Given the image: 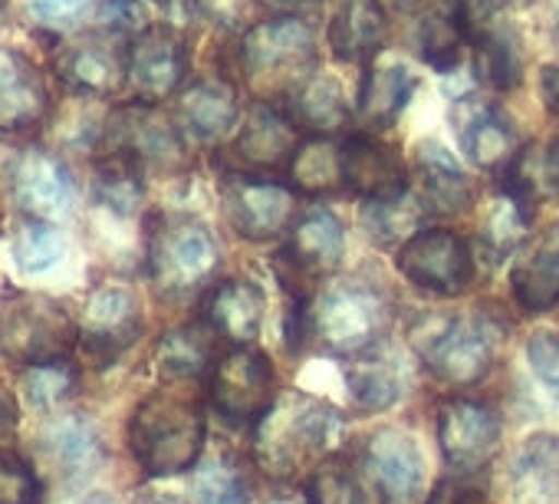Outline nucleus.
Segmentation results:
<instances>
[{
  "mask_svg": "<svg viewBox=\"0 0 559 504\" xmlns=\"http://www.w3.org/2000/svg\"><path fill=\"white\" fill-rule=\"evenodd\" d=\"M0 4H8V0H0Z\"/></svg>",
  "mask_w": 559,
  "mask_h": 504,
  "instance_id": "052dcab7",
  "label": "nucleus"
},
{
  "mask_svg": "<svg viewBox=\"0 0 559 504\" xmlns=\"http://www.w3.org/2000/svg\"><path fill=\"white\" fill-rule=\"evenodd\" d=\"M234 149L253 168H276L287 159H294V152L300 145H294V122L290 119H284L270 106H257Z\"/></svg>",
  "mask_w": 559,
  "mask_h": 504,
  "instance_id": "c85d7f7f",
  "label": "nucleus"
},
{
  "mask_svg": "<svg viewBox=\"0 0 559 504\" xmlns=\"http://www.w3.org/2000/svg\"><path fill=\"white\" fill-rule=\"evenodd\" d=\"M0 504H40V481L27 461L0 452Z\"/></svg>",
  "mask_w": 559,
  "mask_h": 504,
  "instance_id": "c03bdc74",
  "label": "nucleus"
},
{
  "mask_svg": "<svg viewBox=\"0 0 559 504\" xmlns=\"http://www.w3.org/2000/svg\"><path fill=\"white\" fill-rule=\"evenodd\" d=\"M99 27L112 37H142L148 31V17L139 0H106L99 8Z\"/></svg>",
  "mask_w": 559,
  "mask_h": 504,
  "instance_id": "a18cd8bd",
  "label": "nucleus"
},
{
  "mask_svg": "<svg viewBox=\"0 0 559 504\" xmlns=\"http://www.w3.org/2000/svg\"><path fill=\"white\" fill-rule=\"evenodd\" d=\"M307 494H310V504H366V494L356 474L340 461L317 465L307 481Z\"/></svg>",
  "mask_w": 559,
  "mask_h": 504,
  "instance_id": "79ce46f5",
  "label": "nucleus"
},
{
  "mask_svg": "<svg viewBox=\"0 0 559 504\" xmlns=\"http://www.w3.org/2000/svg\"><path fill=\"white\" fill-rule=\"evenodd\" d=\"M152 281L168 297L198 291L217 271V244L194 218H165L148 241Z\"/></svg>",
  "mask_w": 559,
  "mask_h": 504,
  "instance_id": "423d86ee",
  "label": "nucleus"
},
{
  "mask_svg": "<svg viewBox=\"0 0 559 504\" xmlns=\"http://www.w3.org/2000/svg\"><path fill=\"white\" fill-rule=\"evenodd\" d=\"M290 106H294V119L317 132H336L346 126L349 116L343 90L330 77H310L307 83H300L290 93Z\"/></svg>",
  "mask_w": 559,
  "mask_h": 504,
  "instance_id": "e433bc0d",
  "label": "nucleus"
},
{
  "mask_svg": "<svg viewBox=\"0 0 559 504\" xmlns=\"http://www.w3.org/2000/svg\"><path fill=\"white\" fill-rule=\"evenodd\" d=\"M438 438H441V452L451 468L477 471L493 458V452L500 445V422L484 402L451 399L441 406Z\"/></svg>",
  "mask_w": 559,
  "mask_h": 504,
  "instance_id": "ddd939ff",
  "label": "nucleus"
},
{
  "mask_svg": "<svg viewBox=\"0 0 559 504\" xmlns=\"http://www.w3.org/2000/svg\"><path fill=\"white\" fill-rule=\"evenodd\" d=\"M17 155H14V149L0 139V178H8V175H14V168H17Z\"/></svg>",
  "mask_w": 559,
  "mask_h": 504,
  "instance_id": "3c124183",
  "label": "nucleus"
},
{
  "mask_svg": "<svg viewBox=\"0 0 559 504\" xmlns=\"http://www.w3.org/2000/svg\"><path fill=\"white\" fill-rule=\"evenodd\" d=\"M366 471L385 504H412L425 484V458L412 435L399 429H379L362 448Z\"/></svg>",
  "mask_w": 559,
  "mask_h": 504,
  "instance_id": "f8f14e48",
  "label": "nucleus"
},
{
  "mask_svg": "<svg viewBox=\"0 0 559 504\" xmlns=\"http://www.w3.org/2000/svg\"><path fill=\"white\" fill-rule=\"evenodd\" d=\"M211 360V333L204 327H181L162 337L158 363L168 376H198Z\"/></svg>",
  "mask_w": 559,
  "mask_h": 504,
  "instance_id": "ea45409f",
  "label": "nucleus"
},
{
  "mask_svg": "<svg viewBox=\"0 0 559 504\" xmlns=\"http://www.w3.org/2000/svg\"><path fill=\"white\" fill-rule=\"evenodd\" d=\"M90 0H27V14L37 24H63L86 11Z\"/></svg>",
  "mask_w": 559,
  "mask_h": 504,
  "instance_id": "de8ad7c7",
  "label": "nucleus"
},
{
  "mask_svg": "<svg viewBox=\"0 0 559 504\" xmlns=\"http://www.w3.org/2000/svg\"><path fill=\"white\" fill-rule=\"evenodd\" d=\"M21 386H24V396H27L34 406L47 409V406L63 402V399L73 392L76 373H73V366H70L67 360H60V363H40V366H27V370H24Z\"/></svg>",
  "mask_w": 559,
  "mask_h": 504,
  "instance_id": "37998d69",
  "label": "nucleus"
},
{
  "mask_svg": "<svg viewBox=\"0 0 559 504\" xmlns=\"http://www.w3.org/2000/svg\"><path fill=\"white\" fill-rule=\"evenodd\" d=\"M474 70L493 90H513L520 83V40L497 14L484 11L474 24Z\"/></svg>",
  "mask_w": 559,
  "mask_h": 504,
  "instance_id": "393cba45",
  "label": "nucleus"
},
{
  "mask_svg": "<svg viewBox=\"0 0 559 504\" xmlns=\"http://www.w3.org/2000/svg\"><path fill=\"white\" fill-rule=\"evenodd\" d=\"M266 4H273V8H304V4H310V0H266Z\"/></svg>",
  "mask_w": 559,
  "mask_h": 504,
  "instance_id": "6e6d98bb",
  "label": "nucleus"
},
{
  "mask_svg": "<svg viewBox=\"0 0 559 504\" xmlns=\"http://www.w3.org/2000/svg\"><path fill=\"white\" fill-rule=\"evenodd\" d=\"M139 337V307L135 297L122 288H103L86 304L80 320V343L90 360L99 366L112 363Z\"/></svg>",
  "mask_w": 559,
  "mask_h": 504,
  "instance_id": "2eb2a0df",
  "label": "nucleus"
},
{
  "mask_svg": "<svg viewBox=\"0 0 559 504\" xmlns=\"http://www.w3.org/2000/svg\"><path fill=\"white\" fill-rule=\"evenodd\" d=\"M126 70H129V83L145 103L171 96L188 70V54L181 37L168 27L145 31L142 37H135L126 57Z\"/></svg>",
  "mask_w": 559,
  "mask_h": 504,
  "instance_id": "4468645a",
  "label": "nucleus"
},
{
  "mask_svg": "<svg viewBox=\"0 0 559 504\" xmlns=\"http://www.w3.org/2000/svg\"><path fill=\"white\" fill-rule=\"evenodd\" d=\"M418 175L425 188V201L435 211H461L471 204V185L451 152L438 142H421L418 145Z\"/></svg>",
  "mask_w": 559,
  "mask_h": 504,
  "instance_id": "473e14b6",
  "label": "nucleus"
},
{
  "mask_svg": "<svg viewBox=\"0 0 559 504\" xmlns=\"http://www.w3.org/2000/svg\"><path fill=\"white\" fill-rule=\"evenodd\" d=\"M76 337L73 317L50 297L17 294L0 304V353L14 363H60L70 356Z\"/></svg>",
  "mask_w": 559,
  "mask_h": 504,
  "instance_id": "39448f33",
  "label": "nucleus"
},
{
  "mask_svg": "<svg viewBox=\"0 0 559 504\" xmlns=\"http://www.w3.org/2000/svg\"><path fill=\"white\" fill-rule=\"evenodd\" d=\"M500 340V327L484 314L451 317L428 333L421 356L441 383L471 386L490 373Z\"/></svg>",
  "mask_w": 559,
  "mask_h": 504,
  "instance_id": "0eeeda50",
  "label": "nucleus"
},
{
  "mask_svg": "<svg viewBox=\"0 0 559 504\" xmlns=\"http://www.w3.org/2000/svg\"><path fill=\"white\" fill-rule=\"evenodd\" d=\"M507 8H526V4H533V0H503Z\"/></svg>",
  "mask_w": 559,
  "mask_h": 504,
  "instance_id": "13d9d810",
  "label": "nucleus"
},
{
  "mask_svg": "<svg viewBox=\"0 0 559 504\" xmlns=\"http://www.w3.org/2000/svg\"><path fill=\"white\" fill-rule=\"evenodd\" d=\"M385 37L379 0H340L330 24V47L340 60H369Z\"/></svg>",
  "mask_w": 559,
  "mask_h": 504,
  "instance_id": "bb28decb",
  "label": "nucleus"
},
{
  "mask_svg": "<svg viewBox=\"0 0 559 504\" xmlns=\"http://www.w3.org/2000/svg\"><path fill=\"white\" fill-rule=\"evenodd\" d=\"M290 181L307 195L340 191L343 181V145L333 139H310L290 159Z\"/></svg>",
  "mask_w": 559,
  "mask_h": 504,
  "instance_id": "c9c22d12",
  "label": "nucleus"
},
{
  "mask_svg": "<svg viewBox=\"0 0 559 504\" xmlns=\"http://www.w3.org/2000/svg\"><path fill=\"white\" fill-rule=\"evenodd\" d=\"M543 99L559 116V67H546L543 70Z\"/></svg>",
  "mask_w": 559,
  "mask_h": 504,
  "instance_id": "8fccbe9b",
  "label": "nucleus"
},
{
  "mask_svg": "<svg viewBox=\"0 0 559 504\" xmlns=\"http://www.w3.org/2000/svg\"><path fill=\"white\" fill-rule=\"evenodd\" d=\"M346 386L359 409L379 412V409H389L402 396L405 366L392 350L376 343L372 350H366L346 363Z\"/></svg>",
  "mask_w": 559,
  "mask_h": 504,
  "instance_id": "b1692460",
  "label": "nucleus"
},
{
  "mask_svg": "<svg viewBox=\"0 0 559 504\" xmlns=\"http://www.w3.org/2000/svg\"><path fill=\"white\" fill-rule=\"evenodd\" d=\"M266 504H297V501H287V497H276V501H266Z\"/></svg>",
  "mask_w": 559,
  "mask_h": 504,
  "instance_id": "bf43d9fd",
  "label": "nucleus"
},
{
  "mask_svg": "<svg viewBox=\"0 0 559 504\" xmlns=\"http://www.w3.org/2000/svg\"><path fill=\"white\" fill-rule=\"evenodd\" d=\"M96 195H99V201L106 208H112L119 214H129L142 198L139 165L122 159V155H112L109 162H103L99 172H96Z\"/></svg>",
  "mask_w": 559,
  "mask_h": 504,
  "instance_id": "a19ab883",
  "label": "nucleus"
},
{
  "mask_svg": "<svg viewBox=\"0 0 559 504\" xmlns=\"http://www.w3.org/2000/svg\"><path fill=\"white\" fill-rule=\"evenodd\" d=\"M129 442L148 474H175L198 461L204 445L201 409L175 392L148 396L129 425Z\"/></svg>",
  "mask_w": 559,
  "mask_h": 504,
  "instance_id": "f03ea898",
  "label": "nucleus"
},
{
  "mask_svg": "<svg viewBox=\"0 0 559 504\" xmlns=\"http://www.w3.org/2000/svg\"><path fill=\"white\" fill-rule=\"evenodd\" d=\"M204 4L214 14H221V17H234V4H237V0H204Z\"/></svg>",
  "mask_w": 559,
  "mask_h": 504,
  "instance_id": "864d4df0",
  "label": "nucleus"
},
{
  "mask_svg": "<svg viewBox=\"0 0 559 504\" xmlns=\"http://www.w3.org/2000/svg\"><path fill=\"white\" fill-rule=\"evenodd\" d=\"M142 504H181L178 497H171V494H148Z\"/></svg>",
  "mask_w": 559,
  "mask_h": 504,
  "instance_id": "5fc2aeb1",
  "label": "nucleus"
},
{
  "mask_svg": "<svg viewBox=\"0 0 559 504\" xmlns=\"http://www.w3.org/2000/svg\"><path fill=\"white\" fill-rule=\"evenodd\" d=\"M17 429V402L8 389H0V438H8Z\"/></svg>",
  "mask_w": 559,
  "mask_h": 504,
  "instance_id": "09e8293b",
  "label": "nucleus"
},
{
  "mask_svg": "<svg viewBox=\"0 0 559 504\" xmlns=\"http://www.w3.org/2000/svg\"><path fill=\"white\" fill-rule=\"evenodd\" d=\"M526 227H530V208L526 201L503 188L500 195L490 198V208L484 214V227H480V250L487 261H500L507 258L510 250L526 237Z\"/></svg>",
  "mask_w": 559,
  "mask_h": 504,
  "instance_id": "f704fd0d",
  "label": "nucleus"
},
{
  "mask_svg": "<svg viewBox=\"0 0 559 504\" xmlns=\"http://www.w3.org/2000/svg\"><path fill=\"white\" fill-rule=\"evenodd\" d=\"M467 40V11L461 0H418L415 44L428 67L448 73Z\"/></svg>",
  "mask_w": 559,
  "mask_h": 504,
  "instance_id": "4be33fe9",
  "label": "nucleus"
},
{
  "mask_svg": "<svg viewBox=\"0 0 559 504\" xmlns=\"http://www.w3.org/2000/svg\"><path fill=\"white\" fill-rule=\"evenodd\" d=\"M63 255V241L47 218H24L14 234V261L27 274L50 271Z\"/></svg>",
  "mask_w": 559,
  "mask_h": 504,
  "instance_id": "58836bf2",
  "label": "nucleus"
},
{
  "mask_svg": "<svg viewBox=\"0 0 559 504\" xmlns=\"http://www.w3.org/2000/svg\"><path fill=\"white\" fill-rule=\"evenodd\" d=\"M510 504H559V438L533 435L507 471Z\"/></svg>",
  "mask_w": 559,
  "mask_h": 504,
  "instance_id": "5701e85b",
  "label": "nucleus"
},
{
  "mask_svg": "<svg viewBox=\"0 0 559 504\" xmlns=\"http://www.w3.org/2000/svg\"><path fill=\"white\" fill-rule=\"evenodd\" d=\"M343 181L366 201L408 191L399 152L372 136H353L343 142Z\"/></svg>",
  "mask_w": 559,
  "mask_h": 504,
  "instance_id": "6ab92c4d",
  "label": "nucleus"
},
{
  "mask_svg": "<svg viewBox=\"0 0 559 504\" xmlns=\"http://www.w3.org/2000/svg\"><path fill=\"white\" fill-rule=\"evenodd\" d=\"M359 221L379 247H405L412 237H418L421 221H425V204L412 191L392 195V198H376L366 201L359 211Z\"/></svg>",
  "mask_w": 559,
  "mask_h": 504,
  "instance_id": "2f4dec72",
  "label": "nucleus"
},
{
  "mask_svg": "<svg viewBox=\"0 0 559 504\" xmlns=\"http://www.w3.org/2000/svg\"><path fill=\"white\" fill-rule=\"evenodd\" d=\"M50 109V93L40 70L17 50L0 47V132H17L40 122Z\"/></svg>",
  "mask_w": 559,
  "mask_h": 504,
  "instance_id": "f3484780",
  "label": "nucleus"
},
{
  "mask_svg": "<svg viewBox=\"0 0 559 504\" xmlns=\"http://www.w3.org/2000/svg\"><path fill=\"white\" fill-rule=\"evenodd\" d=\"M526 360L533 366V373L559 392V337L546 333V330H536L526 343Z\"/></svg>",
  "mask_w": 559,
  "mask_h": 504,
  "instance_id": "49530a36",
  "label": "nucleus"
},
{
  "mask_svg": "<svg viewBox=\"0 0 559 504\" xmlns=\"http://www.w3.org/2000/svg\"><path fill=\"white\" fill-rule=\"evenodd\" d=\"M191 497L194 504H243L247 478L240 461L227 452L207 455L191 474Z\"/></svg>",
  "mask_w": 559,
  "mask_h": 504,
  "instance_id": "4c0bfd02",
  "label": "nucleus"
},
{
  "mask_svg": "<svg viewBox=\"0 0 559 504\" xmlns=\"http://www.w3.org/2000/svg\"><path fill=\"white\" fill-rule=\"evenodd\" d=\"M14 198L31 218H57L73 208L76 185L67 165L47 152H27L14 168Z\"/></svg>",
  "mask_w": 559,
  "mask_h": 504,
  "instance_id": "a211bd4d",
  "label": "nucleus"
},
{
  "mask_svg": "<svg viewBox=\"0 0 559 504\" xmlns=\"http://www.w3.org/2000/svg\"><path fill=\"white\" fill-rule=\"evenodd\" d=\"M109 145L116 155L142 165H168L178 159L181 142L175 126L152 109L148 103H135V106H122L112 119H109Z\"/></svg>",
  "mask_w": 559,
  "mask_h": 504,
  "instance_id": "dca6fc26",
  "label": "nucleus"
},
{
  "mask_svg": "<svg viewBox=\"0 0 559 504\" xmlns=\"http://www.w3.org/2000/svg\"><path fill=\"white\" fill-rule=\"evenodd\" d=\"M399 271L431 291V294H461L474 278V258L467 244L451 231H421L399 250Z\"/></svg>",
  "mask_w": 559,
  "mask_h": 504,
  "instance_id": "6e6552de",
  "label": "nucleus"
},
{
  "mask_svg": "<svg viewBox=\"0 0 559 504\" xmlns=\"http://www.w3.org/2000/svg\"><path fill=\"white\" fill-rule=\"evenodd\" d=\"M178 116L198 139L211 142V139H221L234 129L237 96L224 80H198L194 86H188L181 93Z\"/></svg>",
  "mask_w": 559,
  "mask_h": 504,
  "instance_id": "cd10ccee",
  "label": "nucleus"
},
{
  "mask_svg": "<svg viewBox=\"0 0 559 504\" xmlns=\"http://www.w3.org/2000/svg\"><path fill=\"white\" fill-rule=\"evenodd\" d=\"M415 93V77L399 63H379L369 70L359 93V119L369 129H389Z\"/></svg>",
  "mask_w": 559,
  "mask_h": 504,
  "instance_id": "7c9ffc66",
  "label": "nucleus"
},
{
  "mask_svg": "<svg viewBox=\"0 0 559 504\" xmlns=\"http://www.w3.org/2000/svg\"><path fill=\"white\" fill-rule=\"evenodd\" d=\"M221 201H224V214H227L230 227L250 241H266V237L284 234L297 211L290 188L276 185V181L247 178V175L227 178Z\"/></svg>",
  "mask_w": 559,
  "mask_h": 504,
  "instance_id": "9d476101",
  "label": "nucleus"
},
{
  "mask_svg": "<svg viewBox=\"0 0 559 504\" xmlns=\"http://www.w3.org/2000/svg\"><path fill=\"white\" fill-rule=\"evenodd\" d=\"M510 284L523 310L530 314L549 310L559 301V247L549 237L533 244L513 265Z\"/></svg>",
  "mask_w": 559,
  "mask_h": 504,
  "instance_id": "c756f323",
  "label": "nucleus"
},
{
  "mask_svg": "<svg viewBox=\"0 0 559 504\" xmlns=\"http://www.w3.org/2000/svg\"><path fill=\"white\" fill-rule=\"evenodd\" d=\"M204 317H207L211 333H221L224 340H230L237 347H247L260 333V324H263V297L247 281H227V284H221L207 297Z\"/></svg>",
  "mask_w": 559,
  "mask_h": 504,
  "instance_id": "a878e982",
  "label": "nucleus"
},
{
  "mask_svg": "<svg viewBox=\"0 0 559 504\" xmlns=\"http://www.w3.org/2000/svg\"><path fill=\"white\" fill-rule=\"evenodd\" d=\"M343 250H346V237L340 218L326 208H313L294 224L290 247L280 258L304 278H320L340 268Z\"/></svg>",
  "mask_w": 559,
  "mask_h": 504,
  "instance_id": "aec40b11",
  "label": "nucleus"
},
{
  "mask_svg": "<svg viewBox=\"0 0 559 504\" xmlns=\"http://www.w3.org/2000/svg\"><path fill=\"white\" fill-rule=\"evenodd\" d=\"M273 370L263 353L237 347L224 353L211 373V402L221 415L234 422L260 419L270 409Z\"/></svg>",
  "mask_w": 559,
  "mask_h": 504,
  "instance_id": "1a4fd4ad",
  "label": "nucleus"
},
{
  "mask_svg": "<svg viewBox=\"0 0 559 504\" xmlns=\"http://www.w3.org/2000/svg\"><path fill=\"white\" fill-rule=\"evenodd\" d=\"M454 132L467 159L484 172H510L520 159V139L510 119L477 96H464L454 106Z\"/></svg>",
  "mask_w": 559,
  "mask_h": 504,
  "instance_id": "9b49d317",
  "label": "nucleus"
},
{
  "mask_svg": "<svg viewBox=\"0 0 559 504\" xmlns=\"http://www.w3.org/2000/svg\"><path fill=\"white\" fill-rule=\"evenodd\" d=\"M389 327V301L359 281L326 288L307 310V333L340 356H359L379 343Z\"/></svg>",
  "mask_w": 559,
  "mask_h": 504,
  "instance_id": "7ed1b4c3",
  "label": "nucleus"
},
{
  "mask_svg": "<svg viewBox=\"0 0 559 504\" xmlns=\"http://www.w3.org/2000/svg\"><path fill=\"white\" fill-rule=\"evenodd\" d=\"M57 73L67 86L90 93V96H109L122 86L129 77L126 60L103 40L96 37H80L70 40L57 50Z\"/></svg>",
  "mask_w": 559,
  "mask_h": 504,
  "instance_id": "412c9836",
  "label": "nucleus"
},
{
  "mask_svg": "<svg viewBox=\"0 0 559 504\" xmlns=\"http://www.w3.org/2000/svg\"><path fill=\"white\" fill-rule=\"evenodd\" d=\"M80 504H116L109 494H90V497H83Z\"/></svg>",
  "mask_w": 559,
  "mask_h": 504,
  "instance_id": "4d7b16f0",
  "label": "nucleus"
},
{
  "mask_svg": "<svg viewBox=\"0 0 559 504\" xmlns=\"http://www.w3.org/2000/svg\"><path fill=\"white\" fill-rule=\"evenodd\" d=\"M313 31L297 17H273L247 31L240 44V67L257 93H294L313 70Z\"/></svg>",
  "mask_w": 559,
  "mask_h": 504,
  "instance_id": "20e7f679",
  "label": "nucleus"
},
{
  "mask_svg": "<svg viewBox=\"0 0 559 504\" xmlns=\"http://www.w3.org/2000/svg\"><path fill=\"white\" fill-rule=\"evenodd\" d=\"M425 504H461V494H457L451 484H441V488H438Z\"/></svg>",
  "mask_w": 559,
  "mask_h": 504,
  "instance_id": "603ef678",
  "label": "nucleus"
},
{
  "mask_svg": "<svg viewBox=\"0 0 559 504\" xmlns=\"http://www.w3.org/2000/svg\"><path fill=\"white\" fill-rule=\"evenodd\" d=\"M346 432V419L323 399L307 392H284L253 432L257 465L273 478H294L304 468L323 465V455L336 448Z\"/></svg>",
  "mask_w": 559,
  "mask_h": 504,
  "instance_id": "f257e3e1",
  "label": "nucleus"
},
{
  "mask_svg": "<svg viewBox=\"0 0 559 504\" xmlns=\"http://www.w3.org/2000/svg\"><path fill=\"white\" fill-rule=\"evenodd\" d=\"M47 452L57 465V471L70 481H83L90 478L99 461H103V448H99V435L93 432L90 422L83 419H63L47 432Z\"/></svg>",
  "mask_w": 559,
  "mask_h": 504,
  "instance_id": "72a5a7b5",
  "label": "nucleus"
}]
</instances>
